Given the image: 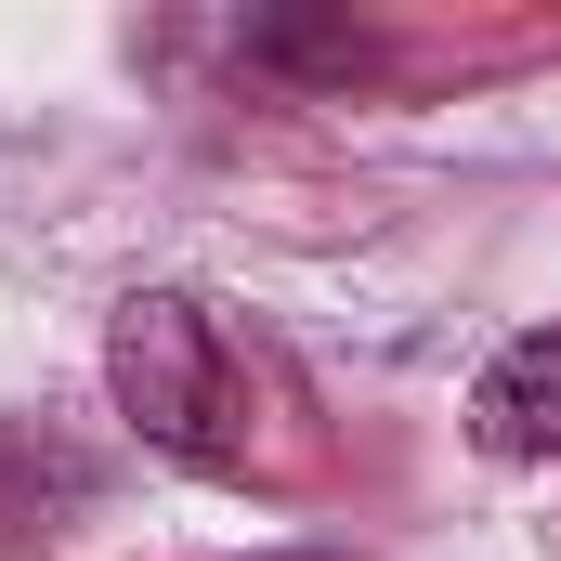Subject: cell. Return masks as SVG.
Returning a JSON list of instances; mask_svg holds the SVG:
<instances>
[{"instance_id":"cell-1","label":"cell","mask_w":561,"mask_h":561,"mask_svg":"<svg viewBox=\"0 0 561 561\" xmlns=\"http://www.w3.org/2000/svg\"><path fill=\"white\" fill-rule=\"evenodd\" d=\"M105 392H118V419H131L157 457H183V470H236V457H249V366H236L222 313L183 300V287L118 300V327H105Z\"/></svg>"},{"instance_id":"cell-2","label":"cell","mask_w":561,"mask_h":561,"mask_svg":"<svg viewBox=\"0 0 561 561\" xmlns=\"http://www.w3.org/2000/svg\"><path fill=\"white\" fill-rule=\"evenodd\" d=\"M470 431H483V457H561V327H523V340L483 366Z\"/></svg>"},{"instance_id":"cell-3","label":"cell","mask_w":561,"mask_h":561,"mask_svg":"<svg viewBox=\"0 0 561 561\" xmlns=\"http://www.w3.org/2000/svg\"><path fill=\"white\" fill-rule=\"evenodd\" d=\"M79 457L39 444V431H0V536H53V510H79Z\"/></svg>"},{"instance_id":"cell-4","label":"cell","mask_w":561,"mask_h":561,"mask_svg":"<svg viewBox=\"0 0 561 561\" xmlns=\"http://www.w3.org/2000/svg\"><path fill=\"white\" fill-rule=\"evenodd\" d=\"M262 561H327V549H262Z\"/></svg>"}]
</instances>
